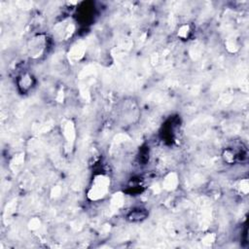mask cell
<instances>
[{
    "mask_svg": "<svg viewBox=\"0 0 249 249\" xmlns=\"http://www.w3.org/2000/svg\"><path fill=\"white\" fill-rule=\"evenodd\" d=\"M108 186H109L108 178L103 175H100L97 178V180L94 181V184L91 188L90 195H92V198L96 199V198L103 196L105 195V193L107 192Z\"/></svg>",
    "mask_w": 249,
    "mask_h": 249,
    "instance_id": "6da1fadb",
    "label": "cell"
}]
</instances>
